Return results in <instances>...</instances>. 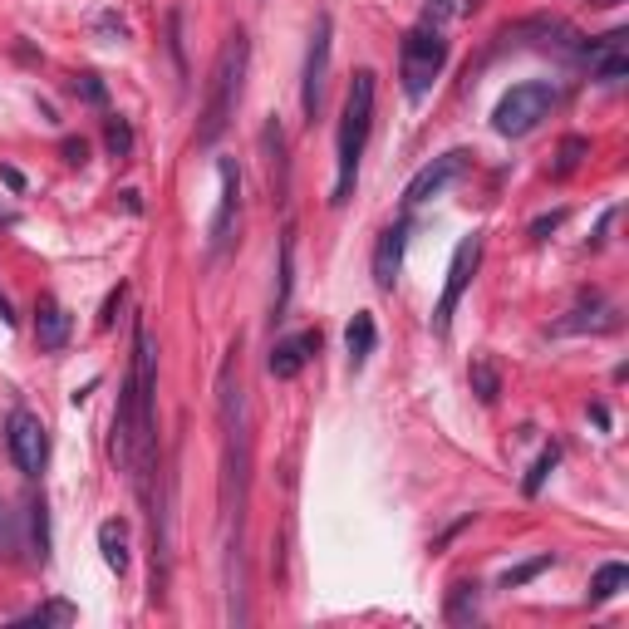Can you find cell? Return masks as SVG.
<instances>
[{
  "instance_id": "1",
  "label": "cell",
  "mask_w": 629,
  "mask_h": 629,
  "mask_svg": "<svg viewBox=\"0 0 629 629\" xmlns=\"http://www.w3.org/2000/svg\"><path fill=\"white\" fill-rule=\"evenodd\" d=\"M158 344L153 330L138 320L133 325V369L123 384V399L114 413V462L128 472L138 502L153 507V472H158Z\"/></svg>"
},
{
  "instance_id": "2",
  "label": "cell",
  "mask_w": 629,
  "mask_h": 629,
  "mask_svg": "<svg viewBox=\"0 0 629 629\" xmlns=\"http://www.w3.org/2000/svg\"><path fill=\"white\" fill-rule=\"evenodd\" d=\"M246 64H251V45L241 30H231L227 45L217 50V64H212V79H207V99H202V118H197V143L202 148H217L222 133L236 118V104H241V89H246Z\"/></svg>"
},
{
  "instance_id": "3",
  "label": "cell",
  "mask_w": 629,
  "mask_h": 629,
  "mask_svg": "<svg viewBox=\"0 0 629 629\" xmlns=\"http://www.w3.org/2000/svg\"><path fill=\"white\" fill-rule=\"evenodd\" d=\"M374 94H379V79L374 69H359L349 94H344V114H340V143H335V158H340V172H335V207L349 202L354 192V177H359V158H364V143H369V123H374Z\"/></svg>"
},
{
  "instance_id": "4",
  "label": "cell",
  "mask_w": 629,
  "mask_h": 629,
  "mask_svg": "<svg viewBox=\"0 0 629 629\" xmlns=\"http://www.w3.org/2000/svg\"><path fill=\"white\" fill-rule=\"evenodd\" d=\"M448 64V40H443V25H413L403 35V50H399V79H403V94L408 99H423L433 89V79L443 74Z\"/></svg>"
},
{
  "instance_id": "5",
  "label": "cell",
  "mask_w": 629,
  "mask_h": 629,
  "mask_svg": "<svg viewBox=\"0 0 629 629\" xmlns=\"http://www.w3.org/2000/svg\"><path fill=\"white\" fill-rule=\"evenodd\" d=\"M556 84L551 79H526V84H512L502 99H497V114H492V128L502 138H526L541 118L556 109Z\"/></svg>"
},
{
  "instance_id": "6",
  "label": "cell",
  "mask_w": 629,
  "mask_h": 629,
  "mask_svg": "<svg viewBox=\"0 0 629 629\" xmlns=\"http://www.w3.org/2000/svg\"><path fill=\"white\" fill-rule=\"evenodd\" d=\"M217 172H222V197H217V217H212V236H207V256L227 261L231 246L241 241V172L231 158H222Z\"/></svg>"
},
{
  "instance_id": "7",
  "label": "cell",
  "mask_w": 629,
  "mask_h": 629,
  "mask_svg": "<svg viewBox=\"0 0 629 629\" xmlns=\"http://www.w3.org/2000/svg\"><path fill=\"white\" fill-rule=\"evenodd\" d=\"M330 45H335V20L330 15H315V30H310V50H305V79H300V109L315 123L320 104H325V74H330Z\"/></svg>"
},
{
  "instance_id": "8",
  "label": "cell",
  "mask_w": 629,
  "mask_h": 629,
  "mask_svg": "<svg viewBox=\"0 0 629 629\" xmlns=\"http://www.w3.org/2000/svg\"><path fill=\"white\" fill-rule=\"evenodd\" d=\"M477 266H482V236L472 231V236H462L458 251H453V266H448V281H443V300H438V310H433V330H438V335H448V330H453L458 300H462V290L472 286Z\"/></svg>"
},
{
  "instance_id": "9",
  "label": "cell",
  "mask_w": 629,
  "mask_h": 629,
  "mask_svg": "<svg viewBox=\"0 0 629 629\" xmlns=\"http://www.w3.org/2000/svg\"><path fill=\"white\" fill-rule=\"evenodd\" d=\"M5 448H10V458L15 467L25 472V477H40L45 472V462H50V433H45V423L35 418V413H10V423H5Z\"/></svg>"
},
{
  "instance_id": "10",
  "label": "cell",
  "mask_w": 629,
  "mask_h": 629,
  "mask_svg": "<svg viewBox=\"0 0 629 629\" xmlns=\"http://www.w3.org/2000/svg\"><path fill=\"white\" fill-rule=\"evenodd\" d=\"M625 30H610V35H600V40H590V45H580V55L590 59V79L595 84H620L629 74V50H625Z\"/></svg>"
},
{
  "instance_id": "11",
  "label": "cell",
  "mask_w": 629,
  "mask_h": 629,
  "mask_svg": "<svg viewBox=\"0 0 629 629\" xmlns=\"http://www.w3.org/2000/svg\"><path fill=\"white\" fill-rule=\"evenodd\" d=\"M261 153H266V182H271V202L286 207L290 197V158H286V128L281 118L271 114L266 128H261Z\"/></svg>"
},
{
  "instance_id": "12",
  "label": "cell",
  "mask_w": 629,
  "mask_h": 629,
  "mask_svg": "<svg viewBox=\"0 0 629 629\" xmlns=\"http://www.w3.org/2000/svg\"><path fill=\"white\" fill-rule=\"evenodd\" d=\"M462 168H467V153H462V148L443 153V158H433L428 168L413 172V182H408L403 202H408V207H423V202H428V197H438V192H443V187H448V182H453Z\"/></svg>"
},
{
  "instance_id": "13",
  "label": "cell",
  "mask_w": 629,
  "mask_h": 629,
  "mask_svg": "<svg viewBox=\"0 0 629 629\" xmlns=\"http://www.w3.org/2000/svg\"><path fill=\"white\" fill-rule=\"evenodd\" d=\"M403 246H408V227H403V222L389 231H379V246H374V286L379 290H394V281H399Z\"/></svg>"
},
{
  "instance_id": "14",
  "label": "cell",
  "mask_w": 629,
  "mask_h": 629,
  "mask_svg": "<svg viewBox=\"0 0 629 629\" xmlns=\"http://www.w3.org/2000/svg\"><path fill=\"white\" fill-rule=\"evenodd\" d=\"M69 330H74V320H69V310L59 305V300H40L35 305V344L40 349H50V354H59L64 344H69Z\"/></svg>"
},
{
  "instance_id": "15",
  "label": "cell",
  "mask_w": 629,
  "mask_h": 629,
  "mask_svg": "<svg viewBox=\"0 0 629 629\" xmlns=\"http://www.w3.org/2000/svg\"><path fill=\"white\" fill-rule=\"evenodd\" d=\"M320 330H305V335H295V340H281L271 349V374L276 379H295L300 369H305V359L310 354H320Z\"/></svg>"
},
{
  "instance_id": "16",
  "label": "cell",
  "mask_w": 629,
  "mask_h": 629,
  "mask_svg": "<svg viewBox=\"0 0 629 629\" xmlns=\"http://www.w3.org/2000/svg\"><path fill=\"white\" fill-rule=\"evenodd\" d=\"M374 344H379V325H374V315H369V310H359V315L349 320V330H344L349 369H364V359L374 354Z\"/></svg>"
},
{
  "instance_id": "17",
  "label": "cell",
  "mask_w": 629,
  "mask_h": 629,
  "mask_svg": "<svg viewBox=\"0 0 629 629\" xmlns=\"http://www.w3.org/2000/svg\"><path fill=\"white\" fill-rule=\"evenodd\" d=\"M556 330H566V335H575V330H615V310H610L600 295H590V300L575 305L571 320H561Z\"/></svg>"
},
{
  "instance_id": "18",
  "label": "cell",
  "mask_w": 629,
  "mask_h": 629,
  "mask_svg": "<svg viewBox=\"0 0 629 629\" xmlns=\"http://www.w3.org/2000/svg\"><path fill=\"white\" fill-rule=\"evenodd\" d=\"M443 615H448V625H472V620L482 615V590H477V580H458V585L448 590Z\"/></svg>"
},
{
  "instance_id": "19",
  "label": "cell",
  "mask_w": 629,
  "mask_h": 629,
  "mask_svg": "<svg viewBox=\"0 0 629 629\" xmlns=\"http://www.w3.org/2000/svg\"><path fill=\"white\" fill-rule=\"evenodd\" d=\"M99 546H104V561H109V571H128V526L123 521H104L99 526Z\"/></svg>"
},
{
  "instance_id": "20",
  "label": "cell",
  "mask_w": 629,
  "mask_h": 629,
  "mask_svg": "<svg viewBox=\"0 0 629 629\" xmlns=\"http://www.w3.org/2000/svg\"><path fill=\"white\" fill-rule=\"evenodd\" d=\"M290 290H295V231H286V241H281V290H276L271 320H286V310H290Z\"/></svg>"
},
{
  "instance_id": "21",
  "label": "cell",
  "mask_w": 629,
  "mask_h": 629,
  "mask_svg": "<svg viewBox=\"0 0 629 629\" xmlns=\"http://www.w3.org/2000/svg\"><path fill=\"white\" fill-rule=\"evenodd\" d=\"M467 379H472V394L487 403V408L497 403V394H502V374H497L492 359H472V374H467Z\"/></svg>"
},
{
  "instance_id": "22",
  "label": "cell",
  "mask_w": 629,
  "mask_h": 629,
  "mask_svg": "<svg viewBox=\"0 0 629 629\" xmlns=\"http://www.w3.org/2000/svg\"><path fill=\"white\" fill-rule=\"evenodd\" d=\"M625 585H629V566H620V561H610V566H600V571H595V580H590V600L600 605V600L620 595Z\"/></svg>"
},
{
  "instance_id": "23",
  "label": "cell",
  "mask_w": 629,
  "mask_h": 629,
  "mask_svg": "<svg viewBox=\"0 0 629 629\" xmlns=\"http://www.w3.org/2000/svg\"><path fill=\"white\" fill-rule=\"evenodd\" d=\"M556 462H561V448H556V443H551V448H541V458L531 462V472H526L521 492H526V497H536V492L546 487V477H551V467H556Z\"/></svg>"
},
{
  "instance_id": "24",
  "label": "cell",
  "mask_w": 629,
  "mask_h": 629,
  "mask_svg": "<svg viewBox=\"0 0 629 629\" xmlns=\"http://www.w3.org/2000/svg\"><path fill=\"white\" fill-rule=\"evenodd\" d=\"M104 143H109V153H114L118 163L133 158V128H128V118H109L104 123Z\"/></svg>"
},
{
  "instance_id": "25",
  "label": "cell",
  "mask_w": 629,
  "mask_h": 629,
  "mask_svg": "<svg viewBox=\"0 0 629 629\" xmlns=\"http://www.w3.org/2000/svg\"><path fill=\"white\" fill-rule=\"evenodd\" d=\"M69 620H74V605L55 600V605H40V610H30L20 625H69Z\"/></svg>"
},
{
  "instance_id": "26",
  "label": "cell",
  "mask_w": 629,
  "mask_h": 629,
  "mask_svg": "<svg viewBox=\"0 0 629 629\" xmlns=\"http://www.w3.org/2000/svg\"><path fill=\"white\" fill-rule=\"evenodd\" d=\"M585 153H590V143H585V138H566V143H561V163H556V177H571V172L580 168V158H585Z\"/></svg>"
},
{
  "instance_id": "27",
  "label": "cell",
  "mask_w": 629,
  "mask_h": 629,
  "mask_svg": "<svg viewBox=\"0 0 629 629\" xmlns=\"http://www.w3.org/2000/svg\"><path fill=\"white\" fill-rule=\"evenodd\" d=\"M551 566V556H536V561H526V566H516V571H507L502 575V590H516V585H526L531 575H541Z\"/></svg>"
},
{
  "instance_id": "28",
  "label": "cell",
  "mask_w": 629,
  "mask_h": 629,
  "mask_svg": "<svg viewBox=\"0 0 629 629\" xmlns=\"http://www.w3.org/2000/svg\"><path fill=\"white\" fill-rule=\"evenodd\" d=\"M123 300H128V286L118 281V286L109 290V300H104V315H99V330H114V320H118V310H123Z\"/></svg>"
},
{
  "instance_id": "29",
  "label": "cell",
  "mask_w": 629,
  "mask_h": 629,
  "mask_svg": "<svg viewBox=\"0 0 629 629\" xmlns=\"http://www.w3.org/2000/svg\"><path fill=\"white\" fill-rule=\"evenodd\" d=\"M59 153H64V163H69V168H84V163H89V143H84V138H64V143H59Z\"/></svg>"
},
{
  "instance_id": "30",
  "label": "cell",
  "mask_w": 629,
  "mask_h": 629,
  "mask_svg": "<svg viewBox=\"0 0 629 629\" xmlns=\"http://www.w3.org/2000/svg\"><path fill=\"white\" fill-rule=\"evenodd\" d=\"M74 89H79L89 104H104V99H109V94H104V84H99V74H79V84H74Z\"/></svg>"
},
{
  "instance_id": "31",
  "label": "cell",
  "mask_w": 629,
  "mask_h": 629,
  "mask_svg": "<svg viewBox=\"0 0 629 629\" xmlns=\"http://www.w3.org/2000/svg\"><path fill=\"white\" fill-rule=\"evenodd\" d=\"M448 15H453V0H428L423 5V25H443Z\"/></svg>"
},
{
  "instance_id": "32",
  "label": "cell",
  "mask_w": 629,
  "mask_h": 629,
  "mask_svg": "<svg viewBox=\"0 0 629 629\" xmlns=\"http://www.w3.org/2000/svg\"><path fill=\"white\" fill-rule=\"evenodd\" d=\"M561 222H566V212H551V217H536V222H531V236H536V241H546V236H551V231L561 227Z\"/></svg>"
},
{
  "instance_id": "33",
  "label": "cell",
  "mask_w": 629,
  "mask_h": 629,
  "mask_svg": "<svg viewBox=\"0 0 629 629\" xmlns=\"http://www.w3.org/2000/svg\"><path fill=\"white\" fill-rule=\"evenodd\" d=\"M99 30H104V35H128V25H123L118 15H104V20H99Z\"/></svg>"
},
{
  "instance_id": "34",
  "label": "cell",
  "mask_w": 629,
  "mask_h": 629,
  "mask_svg": "<svg viewBox=\"0 0 629 629\" xmlns=\"http://www.w3.org/2000/svg\"><path fill=\"white\" fill-rule=\"evenodd\" d=\"M590 418H595L600 428H610V408H605V403H595V408H590Z\"/></svg>"
},
{
  "instance_id": "35",
  "label": "cell",
  "mask_w": 629,
  "mask_h": 629,
  "mask_svg": "<svg viewBox=\"0 0 629 629\" xmlns=\"http://www.w3.org/2000/svg\"><path fill=\"white\" fill-rule=\"evenodd\" d=\"M0 325H15V315H10V300L0 295Z\"/></svg>"
},
{
  "instance_id": "36",
  "label": "cell",
  "mask_w": 629,
  "mask_h": 629,
  "mask_svg": "<svg viewBox=\"0 0 629 629\" xmlns=\"http://www.w3.org/2000/svg\"><path fill=\"white\" fill-rule=\"evenodd\" d=\"M0 227H15V212H5V207H0Z\"/></svg>"
}]
</instances>
